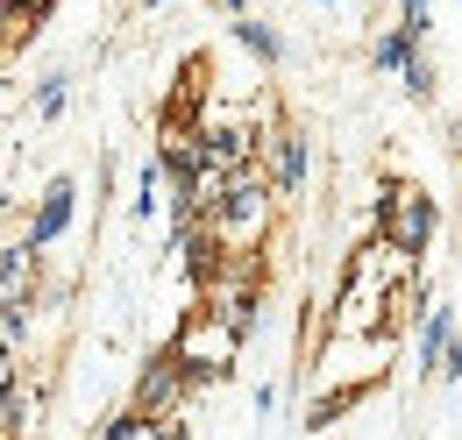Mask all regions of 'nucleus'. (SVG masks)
<instances>
[{
    "label": "nucleus",
    "instance_id": "21",
    "mask_svg": "<svg viewBox=\"0 0 462 440\" xmlns=\"http://www.w3.org/2000/svg\"><path fill=\"white\" fill-rule=\"evenodd\" d=\"M313 7H342V0H313Z\"/></svg>",
    "mask_w": 462,
    "mask_h": 440
},
{
    "label": "nucleus",
    "instance_id": "10",
    "mask_svg": "<svg viewBox=\"0 0 462 440\" xmlns=\"http://www.w3.org/2000/svg\"><path fill=\"white\" fill-rule=\"evenodd\" d=\"M427 50V36H412L405 22H392V29H377V43H370V71H384V78H405V64Z\"/></svg>",
    "mask_w": 462,
    "mask_h": 440
},
{
    "label": "nucleus",
    "instance_id": "8",
    "mask_svg": "<svg viewBox=\"0 0 462 440\" xmlns=\"http://www.w3.org/2000/svg\"><path fill=\"white\" fill-rule=\"evenodd\" d=\"M128 214H135V227H150V220L171 214V170H164V157H157V150L135 164V199H128Z\"/></svg>",
    "mask_w": 462,
    "mask_h": 440
},
{
    "label": "nucleus",
    "instance_id": "7",
    "mask_svg": "<svg viewBox=\"0 0 462 440\" xmlns=\"http://www.w3.org/2000/svg\"><path fill=\"white\" fill-rule=\"evenodd\" d=\"M271 178L285 199L306 192V178H313V135L306 128H271Z\"/></svg>",
    "mask_w": 462,
    "mask_h": 440
},
{
    "label": "nucleus",
    "instance_id": "18",
    "mask_svg": "<svg viewBox=\"0 0 462 440\" xmlns=\"http://www.w3.org/2000/svg\"><path fill=\"white\" fill-rule=\"evenodd\" d=\"M249 405H256V419H271V412H278V384H256V398H249Z\"/></svg>",
    "mask_w": 462,
    "mask_h": 440
},
{
    "label": "nucleus",
    "instance_id": "1",
    "mask_svg": "<svg viewBox=\"0 0 462 440\" xmlns=\"http://www.w3.org/2000/svg\"><path fill=\"white\" fill-rule=\"evenodd\" d=\"M278 206H285V192H278V178L271 170H242L228 192L214 199V227H221V242H228L235 256L242 249H263V234H271V220H278Z\"/></svg>",
    "mask_w": 462,
    "mask_h": 440
},
{
    "label": "nucleus",
    "instance_id": "3",
    "mask_svg": "<svg viewBox=\"0 0 462 440\" xmlns=\"http://www.w3.org/2000/svg\"><path fill=\"white\" fill-rule=\"evenodd\" d=\"M178 341V355H185V377H192V390H207V384H228V370H235V355H242V334L214 313V306H192L185 313V327L171 334Z\"/></svg>",
    "mask_w": 462,
    "mask_h": 440
},
{
    "label": "nucleus",
    "instance_id": "11",
    "mask_svg": "<svg viewBox=\"0 0 462 440\" xmlns=\"http://www.w3.org/2000/svg\"><path fill=\"white\" fill-rule=\"evenodd\" d=\"M64 107H71V71H43L36 78V93H29V114H36V128H51V121H64Z\"/></svg>",
    "mask_w": 462,
    "mask_h": 440
},
{
    "label": "nucleus",
    "instance_id": "5",
    "mask_svg": "<svg viewBox=\"0 0 462 440\" xmlns=\"http://www.w3.org/2000/svg\"><path fill=\"white\" fill-rule=\"evenodd\" d=\"M71 220H79V178L58 170V178H43V192H36V206H29V220H22V234H29L36 249H51V242L71 234Z\"/></svg>",
    "mask_w": 462,
    "mask_h": 440
},
{
    "label": "nucleus",
    "instance_id": "13",
    "mask_svg": "<svg viewBox=\"0 0 462 440\" xmlns=\"http://www.w3.org/2000/svg\"><path fill=\"white\" fill-rule=\"evenodd\" d=\"M29 263H36V242L14 234L7 256H0V291H7V298H29Z\"/></svg>",
    "mask_w": 462,
    "mask_h": 440
},
{
    "label": "nucleus",
    "instance_id": "20",
    "mask_svg": "<svg viewBox=\"0 0 462 440\" xmlns=\"http://www.w3.org/2000/svg\"><path fill=\"white\" fill-rule=\"evenodd\" d=\"M143 7H171V0H143Z\"/></svg>",
    "mask_w": 462,
    "mask_h": 440
},
{
    "label": "nucleus",
    "instance_id": "23",
    "mask_svg": "<svg viewBox=\"0 0 462 440\" xmlns=\"http://www.w3.org/2000/svg\"><path fill=\"white\" fill-rule=\"evenodd\" d=\"M456 7H462V0H456Z\"/></svg>",
    "mask_w": 462,
    "mask_h": 440
},
{
    "label": "nucleus",
    "instance_id": "17",
    "mask_svg": "<svg viewBox=\"0 0 462 440\" xmlns=\"http://www.w3.org/2000/svg\"><path fill=\"white\" fill-rule=\"evenodd\" d=\"M150 440H192V426L171 412V419H157V426H150Z\"/></svg>",
    "mask_w": 462,
    "mask_h": 440
},
{
    "label": "nucleus",
    "instance_id": "2",
    "mask_svg": "<svg viewBox=\"0 0 462 440\" xmlns=\"http://www.w3.org/2000/svg\"><path fill=\"white\" fill-rule=\"evenodd\" d=\"M377 234L399 249L405 263H420V256L434 249V234H441L434 192H420V185H405V178H377Z\"/></svg>",
    "mask_w": 462,
    "mask_h": 440
},
{
    "label": "nucleus",
    "instance_id": "19",
    "mask_svg": "<svg viewBox=\"0 0 462 440\" xmlns=\"http://www.w3.org/2000/svg\"><path fill=\"white\" fill-rule=\"evenodd\" d=\"M207 7H214V14H228V22H235V14H249V0H207Z\"/></svg>",
    "mask_w": 462,
    "mask_h": 440
},
{
    "label": "nucleus",
    "instance_id": "14",
    "mask_svg": "<svg viewBox=\"0 0 462 440\" xmlns=\"http://www.w3.org/2000/svg\"><path fill=\"white\" fill-rule=\"evenodd\" d=\"M29 327H36V320H29V298H7V306H0V334H7V355H29Z\"/></svg>",
    "mask_w": 462,
    "mask_h": 440
},
{
    "label": "nucleus",
    "instance_id": "22",
    "mask_svg": "<svg viewBox=\"0 0 462 440\" xmlns=\"http://www.w3.org/2000/svg\"><path fill=\"white\" fill-rule=\"evenodd\" d=\"M456 150H462V121H456Z\"/></svg>",
    "mask_w": 462,
    "mask_h": 440
},
{
    "label": "nucleus",
    "instance_id": "4",
    "mask_svg": "<svg viewBox=\"0 0 462 440\" xmlns=\"http://www.w3.org/2000/svg\"><path fill=\"white\" fill-rule=\"evenodd\" d=\"M185 390H192V377H185V355H178V341H164V348H150V362L135 370V390H128V405L157 426V419H171L178 405H185Z\"/></svg>",
    "mask_w": 462,
    "mask_h": 440
},
{
    "label": "nucleus",
    "instance_id": "12",
    "mask_svg": "<svg viewBox=\"0 0 462 440\" xmlns=\"http://www.w3.org/2000/svg\"><path fill=\"white\" fill-rule=\"evenodd\" d=\"M363 390H370V377H356V384H342V390H328V398H313L306 405V434H320V426H335L348 405H363Z\"/></svg>",
    "mask_w": 462,
    "mask_h": 440
},
{
    "label": "nucleus",
    "instance_id": "16",
    "mask_svg": "<svg viewBox=\"0 0 462 440\" xmlns=\"http://www.w3.org/2000/svg\"><path fill=\"white\" fill-rule=\"evenodd\" d=\"M143 434H150V419H143L135 405H121V412H107V419H100V440H143Z\"/></svg>",
    "mask_w": 462,
    "mask_h": 440
},
{
    "label": "nucleus",
    "instance_id": "6",
    "mask_svg": "<svg viewBox=\"0 0 462 440\" xmlns=\"http://www.w3.org/2000/svg\"><path fill=\"white\" fill-rule=\"evenodd\" d=\"M462 348V327H456V306H427L420 313V327H412V362H420V377L434 384L441 370H448V355Z\"/></svg>",
    "mask_w": 462,
    "mask_h": 440
},
{
    "label": "nucleus",
    "instance_id": "9",
    "mask_svg": "<svg viewBox=\"0 0 462 440\" xmlns=\"http://www.w3.org/2000/svg\"><path fill=\"white\" fill-rule=\"evenodd\" d=\"M228 36H235L249 57H256L263 71H278V64H285V29H278V22H263V14H235Z\"/></svg>",
    "mask_w": 462,
    "mask_h": 440
},
{
    "label": "nucleus",
    "instance_id": "15",
    "mask_svg": "<svg viewBox=\"0 0 462 440\" xmlns=\"http://www.w3.org/2000/svg\"><path fill=\"white\" fill-rule=\"evenodd\" d=\"M434 86H441V71H434V57L420 50L405 64V100H434Z\"/></svg>",
    "mask_w": 462,
    "mask_h": 440
}]
</instances>
